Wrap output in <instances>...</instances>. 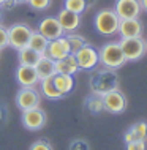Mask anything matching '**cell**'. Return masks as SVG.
<instances>
[{
	"mask_svg": "<svg viewBox=\"0 0 147 150\" xmlns=\"http://www.w3.org/2000/svg\"><path fill=\"white\" fill-rule=\"evenodd\" d=\"M90 90L95 95H104V93L119 88V76H117L116 70L111 68H100L90 76Z\"/></svg>",
	"mask_w": 147,
	"mask_h": 150,
	"instance_id": "1",
	"label": "cell"
},
{
	"mask_svg": "<svg viewBox=\"0 0 147 150\" xmlns=\"http://www.w3.org/2000/svg\"><path fill=\"white\" fill-rule=\"evenodd\" d=\"M100 51V63L111 70H119L126 63V59L124 55V51L120 47L119 41H109L101 46Z\"/></svg>",
	"mask_w": 147,
	"mask_h": 150,
	"instance_id": "2",
	"label": "cell"
},
{
	"mask_svg": "<svg viewBox=\"0 0 147 150\" xmlns=\"http://www.w3.org/2000/svg\"><path fill=\"white\" fill-rule=\"evenodd\" d=\"M119 24H120V18L117 16V13L112 10H101L98 11L95 19H93V25L95 30L103 36H112L119 32Z\"/></svg>",
	"mask_w": 147,
	"mask_h": 150,
	"instance_id": "3",
	"label": "cell"
},
{
	"mask_svg": "<svg viewBox=\"0 0 147 150\" xmlns=\"http://www.w3.org/2000/svg\"><path fill=\"white\" fill-rule=\"evenodd\" d=\"M120 47L124 51V55L126 62H136L144 57L147 52V43L141 36H134V38H120Z\"/></svg>",
	"mask_w": 147,
	"mask_h": 150,
	"instance_id": "4",
	"label": "cell"
},
{
	"mask_svg": "<svg viewBox=\"0 0 147 150\" xmlns=\"http://www.w3.org/2000/svg\"><path fill=\"white\" fill-rule=\"evenodd\" d=\"M75 57H76L77 65H79V70L90 71V70H95L98 65H100V51L89 43H85L76 52Z\"/></svg>",
	"mask_w": 147,
	"mask_h": 150,
	"instance_id": "5",
	"label": "cell"
},
{
	"mask_svg": "<svg viewBox=\"0 0 147 150\" xmlns=\"http://www.w3.org/2000/svg\"><path fill=\"white\" fill-rule=\"evenodd\" d=\"M32 30L27 24H14L8 29V38H10V46L14 51H19L28 44V40L32 36Z\"/></svg>",
	"mask_w": 147,
	"mask_h": 150,
	"instance_id": "6",
	"label": "cell"
},
{
	"mask_svg": "<svg viewBox=\"0 0 147 150\" xmlns=\"http://www.w3.org/2000/svg\"><path fill=\"white\" fill-rule=\"evenodd\" d=\"M40 101H41V93L35 87H21V90L16 93V106L21 111L40 108Z\"/></svg>",
	"mask_w": 147,
	"mask_h": 150,
	"instance_id": "7",
	"label": "cell"
},
{
	"mask_svg": "<svg viewBox=\"0 0 147 150\" xmlns=\"http://www.w3.org/2000/svg\"><path fill=\"white\" fill-rule=\"evenodd\" d=\"M101 98H103L104 111L111 112V114H122L126 109V96L119 90V88L101 95Z\"/></svg>",
	"mask_w": 147,
	"mask_h": 150,
	"instance_id": "8",
	"label": "cell"
},
{
	"mask_svg": "<svg viewBox=\"0 0 147 150\" xmlns=\"http://www.w3.org/2000/svg\"><path fill=\"white\" fill-rule=\"evenodd\" d=\"M38 32L44 36V38H48L49 41L60 38V36H63V33H65L62 25H60V22H59V19H57V16L55 18L54 16H46V18H43L38 24Z\"/></svg>",
	"mask_w": 147,
	"mask_h": 150,
	"instance_id": "9",
	"label": "cell"
},
{
	"mask_svg": "<svg viewBox=\"0 0 147 150\" xmlns=\"http://www.w3.org/2000/svg\"><path fill=\"white\" fill-rule=\"evenodd\" d=\"M114 11L120 19H134L139 18L142 8L139 0H116Z\"/></svg>",
	"mask_w": 147,
	"mask_h": 150,
	"instance_id": "10",
	"label": "cell"
},
{
	"mask_svg": "<svg viewBox=\"0 0 147 150\" xmlns=\"http://www.w3.org/2000/svg\"><path fill=\"white\" fill-rule=\"evenodd\" d=\"M46 112L40 108H33L28 109V111H22V123L24 127L30 131H36V129H41L46 125Z\"/></svg>",
	"mask_w": 147,
	"mask_h": 150,
	"instance_id": "11",
	"label": "cell"
},
{
	"mask_svg": "<svg viewBox=\"0 0 147 150\" xmlns=\"http://www.w3.org/2000/svg\"><path fill=\"white\" fill-rule=\"evenodd\" d=\"M70 54H71V51H70V46H68V41H67L65 36H60V38H57V40H51V41L48 43L46 52H44V55H48V57L52 59L54 62L67 57V55H70Z\"/></svg>",
	"mask_w": 147,
	"mask_h": 150,
	"instance_id": "12",
	"label": "cell"
},
{
	"mask_svg": "<svg viewBox=\"0 0 147 150\" xmlns=\"http://www.w3.org/2000/svg\"><path fill=\"white\" fill-rule=\"evenodd\" d=\"M16 81L21 87H36L40 82L35 67L28 65H19L16 68Z\"/></svg>",
	"mask_w": 147,
	"mask_h": 150,
	"instance_id": "13",
	"label": "cell"
},
{
	"mask_svg": "<svg viewBox=\"0 0 147 150\" xmlns=\"http://www.w3.org/2000/svg\"><path fill=\"white\" fill-rule=\"evenodd\" d=\"M122 38H134V36L142 35V24L139 18L134 19H120L119 24V32H117Z\"/></svg>",
	"mask_w": 147,
	"mask_h": 150,
	"instance_id": "14",
	"label": "cell"
},
{
	"mask_svg": "<svg viewBox=\"0 0 147 150\" xmlns=\"http://www.w3.org/2000/svg\"><path fill=\"white\" fill-rule=\"evenodd\" d=\"M57 19H59L65 33H71V32H75L81 25V14L71 13V11L65 10V8L57 14Z\"/></svg>",
	"mask_w": 147,
	"mask_h": 150,
	"instance_id": "15",
	"label": "cell"
},
{
	"mask_svg": "<svg viewBox=\"0 0 147 150\" xmlns=\"http://www.w3.org/2000/svg\"><path fill=\"white\" fill-rule=\"evenodd\" d=\"M79 71V65L76 62V57L75 54H70L67 57L60 59L55 62V73H60V74H76Z\"/></svg>",
	"mask_w": 147,
	"mask_h": 150,
	"instance_id": "16",
	"label": "cell"
},
{
	"mask_svg": "<svg viewBox=\"0 0 147 150\" xmlns=\"http://www.w3.org/2000/svg\"><path fill=\"white\" fill-rule=\"evenodd\" d=\"M38 79L43 81L46 78H52L55 74V62L52 59H49L48 55H41V59L38 60V63L35 65Z\"/></svg>",
	"mask_w": 147,
	"mask_h": 150,
	"instance_id": "17",
	"label": "cell"
},
{
	"mask_svg": "<svg viewBox=\"0 0 147 150\" xmlns=\"http://www.w3.org/2000/svg\"><path fill=\"white\" fill-rule=\"evenodd\" d=\"M124 139H125V144L133 142V141H146L147 139V122H138V123L131 125L126 129Z\"/></svg>",
	"mask_w": 147,
	"mask_h": 150,
	"instance_id": "18",
	"label": "cell"
},
{
	"mask_svg": "<svg viewBox=\"0 0 147 150\" xmlns=\"http://www.w3.org/2000/svg\"><path fill=\"white\" fill-rule=\"evenodd\" d=\"M52 81H54V86L55 88L59 90L62 95H68L73 87H75V79H73V76L70 74H60V73H55L54 76H52Z\"/></svg>",
	"mask_w": 147,
	"mask_h": 150,
	"instance_id": "19",
	"label": "cell"
},
{
	"mask_svg": "<svg viewBox=\"0 0 147 150\" xmlns=\"http://www.w3.org/2000/svg\"><path fill=\"white\" fill-rule=\"evenodd\" d=\"M41 59V54L40 52L33 51L32 47H22V49L18 51V60H19V65H28V67H35L38 63V60Z\"/></svg>",
	"mask_w": 147,
	"mask_h": 150,
	"instance_id": "20",
	"label": "cell"
},
{
	"mask_svg": "<svg viewBox=\"0 0 147 150\" xmlns=\"http://www.w3.org/2000/svg\"><path fill=\"white\" fill-rule=\"evenodd\" d=\"M40 88H41V93L46 96L48 100H60V98H63V95L55 88L52 78H46V79L40 81Z\"/></svg>",
	"mask_w": 147,
	"mask_h": 150,
	"instance_id": "21",
	"label": "cell"
},
{
	"mask_svg": "<svg viewBox=\"0 0 147 150\" xmlns=\"http://www.w3.org/2000/svg\"><path fill=\"white\" fill-rule=\"evenodd\" d=\"M48 43H49L48 38H44V36L40 33L38 30H33V32H32V36H30V40H28L27 46L32 47V49L36 51V52H40L41 55H44L46 47H48Z\"/></svg>",
	"mask_w": 147,
	"mask_h": 150,
	"instance_id": "22",
	"label": "cell"
},
{
	"mask_svg": "<svg viewBox=\"0 0 147 150\" xmlns=\"http://www.w3.org/2000/svg\"><path fill=\"white\" fill-rule=\"evenodd\" d=\"M65 38H67V41H68V46H70V51H71V54H76L77 51L81 49V47L84 46L85 43V38L84 36H81V35H76L75 32H71V33H67V35H63Z\"/></svg>",
	"mask_w": 147,
	"mask_h": 150,
	"instance_id": "23",
	"label": "cell"
},
{
	"mask_svg": "<svg viewBox=\"0 0 147 150\" xmlns=\"http://www.w3.org/2000/svg\"><path fill=\"white\" fill-rule=\"evenodd\" d=\"M63 8L71 13L82 14L87 10V2L85 0H63Z\"/></svg>",
	"mask_w": 147,
	"mask_h": 150,
	"instance_id": "24",
	"label": "cell"
},
{
	"mask_svg": "<svg viewBox=\"0 0 147 150\" xmlns=\"http://www.w3.org/2000/svg\"><path fill=\"white\" fill-rule=\"evenodd\" d=\"M87 106H89V111H92L93 114H98V112L104 111L101 95H95V93H92V96L87 100Z\"/></svg>",
	"mask_w": 147,
	"mask_h": 150,
	"instance_id": "25",
	"label": "cell"
},
{
	"mask_svg": "<svg viewBox=\"0 0 147 150\" xmlns=\"http://www.w3.org/2000/svg\"><path fill=\"white\" fill-rule=\"evenodd\" d=\"M27 5L35 11H46L52 5V0H28Z\"/></svg>",
	"mask_w": 147,
	"mask_h": 150,
	"instance_id": "26",
	"label": "cell"
},
{
	"mask_svg": "<svg viewBox=\"0 0 147 150\" xmlns=\"http://www.w3.org/2000/svg\"><path fill=\"white\" fill-rule=\"evenodd\" d=\"M10 46V38H8V27L0 25V51Z\"/></svg>",
	"mask_w": 147,
	"mask_h": 150,
	"instance_id": "27",
	"label": "cell"
},
{
	"mask_svg": "<svg viewBox=\"0 0 147 150\" xmlns=\"http://www.w3.org/2000/svg\"><path fill=\"white\" fill-rule=\"evenodd\" d=\"M68 150H90V145L85 142L84 139H75L70 142Z\"/></svg>",
	"mask_w": 147,
	"mask_h": 150,
	"instance_id": "28",
	"label": "cell"
},
{
	"mask_svg": "<svg viewBox=\"0 0 147 150\" xmlns=\"http://www.w3.org/2000/svg\"><path fill=\"white\" fill-rule=\"evenodd\" d=\"M30 150H52L51 144L46 142V141H36V142H33L30 145Z\"/></svg>",
	"mask_w": 147,
	"mask_h": 150,
	"instance_id": "29",
	"label": "cell"
},
{
	"mask_svg": "<svg viewBox=\"0 0 147 150\" xmlns=\"http://www.w3.org/2000/svg\"><path fill=\"white\" fill-rule=\"evenodd\" d=\"M146 141H133V142L126 144V150H146Z\"/></svg>",
	"mask_w": 147,
	"mask_h": 150,
	"instance_id": "30",
	"label": "cell"
},
{
	"mask_svg": "<svg viewBox=\"0 0 147 150\" xmlns=\"http://www.w3.org/2000/svg\"><path fill=\"white\" fill-rule=\"evenodd\" d=\"M141 2V8H142V11H146L147 13V0H139Z\"/></svg>",
	"mask_w": 147,
	"mask_h": 150,
	"instance_id": "31",
	"label": "cell"
},
{
	"mask_svg": "<svg viewBox=\"0 0 147 150\" xmlns=\"http://www.w3.org/2000/svg\"><path fill=\"white\" fill-rule=\"evenodd\" d=\"M14 2H16V5H21V3H27L28 0H14Z\"/></svg>",
	"mask_w": 147,
	"mask_h": 150,
	"instance_id": "32",
	"label": "cell"
},
{
	"mask_svg": "<svg viewBox=\"0 0 147 150\" xmlns=\"http://www.w3.org/2000/svg\"><path fill=\"white\" fill-rule=\"evenodd\" d=\"M2 13H3V10H2V6H0V21H2Z\"/></svg>",
	"mask_w": 147,
	"mask_h": 150,
	"instance_id": "33",
	"label": "cell"
},
{
	"mask_svg": "<svg viewBox=\"0 0 147 150\" xmlns=\"http://www.w3.org/2000/svg\"><path fill=\"white\" fill-rule=\"evenodd\" d=\"M3 3H5V0H0V6H2V5H3Z\"/></svg>",
	"mask_w": 147,
	"mask_h": 150,
	"instance_id": "34",
	"label": "cell"
},
{
	"mask_svg": "<svg viewBox=\"0 0 147 150\" xmlns=\"http://www.w3.org/2000/svg\"><path fill=\"white\" fill-rule=\"evenodd\" d=\"M146 43H147V41H146Z\"/></svg>",
	"mask_w": 147,
	"mask_h": 150,
	"instance_id": "35",
	"label": "cell"
}]
</instances>
